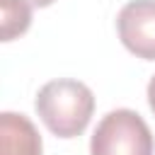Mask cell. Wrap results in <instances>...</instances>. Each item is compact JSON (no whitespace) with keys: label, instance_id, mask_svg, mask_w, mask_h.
Here are the masks:
<instances>
[{"label":"cell","instance_id":"cell-1","mask_svg":"<svg viewBox=\"0 0 155 155\" xmlns=\"http://www.w3.org/2000/svg\"><path fill=\"white\" fill-rule=\"evenodd\" d=\"M34 109L53 136L75 138L87 128L92 119L94 94L80 80L58 78V80L46 82L39 90L34 99Z\"/></svg>","mask_w":155,"mask_h":155},{"label":"cell","instance_id":"cell-2","mask_svg":"<svg viewBox=\"0 0 155 155\" xmlns=\"http://www.w3.org/2000/svg\"><path fill=\"white\" fill-rule=\"evenodd\" d=\"M155 138L143 121V116L133 109H114L97 124L90 155H153Z\"/></svg>","mask_w":155,"mask_h":155},{"label":"cell","instance_id":"cell-3","mask_svg":"<svg viewBox=\"0 0 155 155\" xmlns=\"http://www.w3.org/2000/svg\"><path fill=\"white\" fill-rule=\"evenodd\" d=\"M121 44L143 61H155V0H128L116 17Z\"/></svg>","mask_w":155,"mask_h":155},{"label":"cell","instance_id":"cell-4","mask_svg":"<svg viewBox=\"0 0 155 155\" xmlns=\"http://www.w3.org/2000/svg\"><path fill=\"white\" fill-rule=\"evenodd\" d=\"M0 155H41V136L24 114H0Z\"/></svg>","mask_w":155,"mask_h":155},{"label":"cell","instance_id":"cell-5","mask_svg":"<svg viewBox=\"0 0 155 155\" xmlns=\"http://www.w3.org/2000/svg\"><path fill=\"white\" fill-rule=\"evenodd\" d=\"M31 2L27 0H0V24L2 41H12L22 36L31 24Z\"/></svg>","mask_w":155,"mask_h":155},{"label":"cell","instance_id":"cell-6","mask_svg":"<svg viewBox=\"0 0 155 155\" xmlns=\"http://www.w3.org/2000/svg\"><path fill=\"white\" fill-rule=\"evenodd\" d=\"M148 104H150V111L155 114V75L148 82Z\"/></svg>","mask_w":155,"mask_h":155},{"label":"cell","instance_id":"cell-7","mask_svg":"<svg viewBox=\"0 0 155 155\" xmlns=\"http://www.w3.org/2000/svg\"><path fill=\"white\" fill-rule=\"evenodd\" d=\"M27 2H31L34 7H48V5L53 2V0H27Z\"/></svg>","mask_w":155,"mask_h":155}]
</instances>
